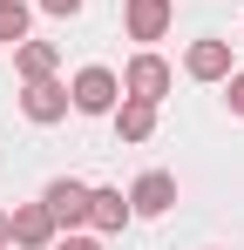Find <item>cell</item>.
Returning a JSON list of instances; mask_svg holds the SVG:
<instances>
[{
  "mask_svg": "<svg viewBox=\"0 0 244 250\" xmlns=\"http://www.w3.org/2000/svg\"><path fill=\"white\" fill-rule=\"evenodd\" d=\"M61 223L48 216V203H14V244L21 250H54Z\"/></svg>",
  "mask_w": 244,
  "mask_h": 250,
  "instance_id": "cell-7",
  "label": "cell"
},
{
  "mask_svg": "<svg viewBox=\"0 0 244 250\" xmlns=\"http://www.w3.org/2000/svg\"><path fill=\"white\" fill-rule=\"evenodd\" d=\"M129 209H136V216H170V209H176V176H170V169H143V176L129 183Z\"/></svg>",
  "mask_w": 244,
  "mask_h": 250,
  "instance_id": "cell-5",
  "label": "cell"
},
{
  "mask_svg": "<svg viewBox=\"0 0 244 250\" xmlns=\"http://www.w3.org/2000/svg\"><path fill=\"white\" fill-rule=\"evenodd\" d=\"M14 244V209H0V250Z\"/></svg>",
  "mask_w": 244,
  "mask_h": 250,
  "instance_id": "cell-16",
  "label": "cell"
},
{
  "mask_svg": "<svg viewBox=\"0 0 244 250\" xmlns=\"http://www.w3.org/2000/svg\"><path fill=\"white\" fill-rule=\"evenodd\" d=\"M68 95H75V115H116L122 75H116V68H81L75 82H68Z\"/></svg>",
  "mask_w": 244,
  "mask_h": 250,
  "instance_id": "cell-1",
  "label": "cell"
},
{
  "mask_svg": "<svg viewBox=\"0 0 244 250\" xmlns=\"http://www.w3.org/2000/svg\"><path fill=\"white\" fill-rule=\"evenodd\" d=\"M176 21V0H122V27L129 41H163Z\"/></svg>",
  "mask_w": 244,
  "mask_h": 250,
  "instance_id": "cell-6",
  "label": "cell"
},
{
  "mask_svg": "<svg viewBox=\"0 0 244 250\" xmlns=\"http://www.w3.org/2000/svg\"><path fill=\"white\" fill-rule=\"evenodd\" d=\"M27 21H34V14H27V0H0V41H7V47L27 41Z\"/></svg>",
  "mask_w": 244,
  "mask_h": 250,
  "instance_id": "cell-12",
  "label": "cell"
},
{
  "mask_svg": "<svg viewBox=\"0 0 244 250\" xmlns=\"http://www.w3.org/2000/svg\"><path fill=\"white\" fill-rule=\"evenodd\" d=\"M68 108H75V95H68V82H54V75H48V82H27V88H21V115H27L34 128L61 122Z\"/></svg>",
  "mask_w": 244,
  "mask_h": 250,
  "instance_id": "cell-3",
  "label": "cell"
},
{
  "mask_svg": "<svg viewBox=\"0 0 244 250\" xmlns=\"http://www.w3.org/2000/svg\"><path fill=\"white\" fill-rule=\"evenodd\" d=\"M41 14H54V21H75V14H81V0H41Z\"/></svg>",
  "mask_w": 244,
  "mask_h": 250,
  "instance_id": "cell-14",
  "label": "cell"
},
{
  "mask_svg": "<svg viewBox=\"0 0 244 250\" xmlns=\"http://www.w3.org/2000/svg\"><path fill=\"white\" fill-rule=\"evenodd\" d=\"M54 68H61V47L54 41H21L14 47V75H21V82H48Z\"/></svg>",
  "mask_w": 244,
  "mask_h": 250,
  "instance_id": "cell-11",
  "label": "cell"
},
{
  "mask_svg": "<svg viewBox=\"0 0 244 250\" xmlns=\"http://www.w3.org/2000/svg\"><path fill=\"white\" fill-rule=\"evenodd\" d=\"M224 102H231V115H244V68H231V82H224Z\"/></svg>",
  "mask_w": 244,
  "mask_h": 250,
  "instance_id": "cell-13",
  "label": "cell"
},
{
  "mask_svg": "<svg viewBox=\"0 0 244 250\" xmlns=\"http://www.w3.org/2000/svg\"><path fill=\"white\" fill-rule=\"evenodd\" d=\"M54 250H102V237H75L68 230V237H54Z\"/></svg>",
  "mask_w": 244,
  "mask_h": 250,
  "instance_id": "cell-15",
  "label": "cell"
},
{
  "mask_svg": "<svg viewBox=\"0 0 244 250\" xmlns=\"http://www.w3.org/2000/svg\"><path fill=\"white\" fill-rule=\"evenodd\" d=\"M170 82H176V75H170V61L149 54V47L122 68V95H143V102H156V108H163V95H170Z\"/></svg>",
  "mask_w": 244,
  "mask_h": 250,
  "instance_id": "cell-4",
  "label": "cell"
},
{
  "mask_svg": "<svg viewBox=\"0 0 244 250\" xmlns=\"http://www.w3.org/2000/svg\"><path fill=\"white\" fill-rule=\"evenodd\" d=\"M41 203H48V216H54L61 230H81V223H88V183H81V176H54V183L41 189Z\"/></svg>",
  "mask_w": 244,
  "mask_h": 250,
  "instance_id": "cell-2",
  "label": "cell"
},
{
  "mask_svg": "<svg viewBox=\"0 0 244 250\" xmlns=\"http://www.w3.org/2000/svg\"><path fill=\"white\" fill-rule=\"evenodd\" d=\"M183 75L190 82H231V41H190Z\"/></svg>",
  "mask_w": 244,
  "mask_h": 250,
  "instance_id": "cell-9",
  "label": "cell"
},
{
  "mask_svg": "<svg viewBox=\"0 0 244 250\" xmlns=\"http://www.w3.org/2000/svg\"><path fill=\"white\" fill-rule=\"evenodd\" d=\"M129 216H136V209H129V196H122V189H109V183H102V189H88V230H95V237L129 230Z\"/></svg>",
  "mask_w": 244,
  "mask_h": 250,
  "instance_id": "cell-8",
  "label": "cell"
},
{
  "mask_svg": "<svg viewBox=\"0 0 244 250\" xmlns=\"http://www.w3.org/2000/svg\"><path fill=\"white\" fill-rule=\"evenodd\" d=\"M109 122H116V135H122V142H149V135H156V102H143V95H122Z\"/></svg>",
  "mask_w": 244,
  "mask_h": 250,
  "instance_id": "cell-10",
  "label": "cell"
}]
</instances>
